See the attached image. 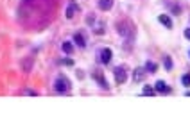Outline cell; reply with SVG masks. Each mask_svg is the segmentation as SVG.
<instances>
[{
	"mask_svg": "<svg viewBox=\"0 0 190 134\" xmlns=\"http://www.w3.org/2000/svg\"><path fill=\"white\" fill-rule=\"evenodd\" d=\"M154 90H156L158 93H169V91H170V88H169L163 81H158V82L154 84Z\"/></svg>",
	"mask_w": 190,
	"mask_h": 134,
	"instance_id": "cell-6",
	"label": "cell"
},
{
	"mask_svg": "<svg viewBox=\"0 0 190 134\" xmlns=\"http://www.w3.org/2000/svg\"><path fill=\"white\" fill-rule=\"evenodd\" d=\"M113 73H115L117 84H122V82L127 81V70H126V66H117V68L113 70Z\"/></svg>",
	"mask_w": 190,
	"mask_h": 134,
	"instance_id": "cell-3",
	"label": "cell"
},
{
	"mask_svg": "<svg viewBox=\"0 0 190 134\" xmlns=\"http://www.w3.org/2000/svg\"><path fill=\"white\" fill-rule=\"evenodd\" d=\"M185 38H187V39H190V27L185 30Z\"/></svg>",
	"mask_w": 190,
	"mask_h": 134,
	"instance_id": "cell-18",
	"label": "cell"
},
{
	"mask_svg": "<svg viewBox=\"0 0 190 134\" xmlns=\"http://www.w3.org/2000/svg\"><path fill=\"white\" fill-rule=\"evenodd\" d=\"M61 64H66V66H74V59H68V57H66V59H63V61H61Z\"/></svg>",
	"mask_w": 190,
	"mask_h": 134,
	"instance_id": "cell-17",
	"label": "cell"
},
{
	"mask_svg": "<svg viewBox=\"0 0 190 134\" xmlns=\"http://www.w3.org/2000/svg\"><path fill=\"white\" fill-rule=\"evenodd\" d=\"M145 70L147 72H153V73H154V72L158 70V64L153 63V61H147V63H145Z\"/></svg>",
	"mask_w": 190,
	"mask_h": 134,
	"instance_id": "cell-12",
	"label": "cell"
},
{
	"mask_svg": "<svg viewBox=\"0 0 190 134\" xmlns=\"http://www.w3.org/2000/svg\"><path fill=\"white\" fill-rule=\"evenodd\" d=\"M145 79V70L144 68H136L135 70V81H144Z\"/></svg>",
	"mask_w": 190,
	"mask_h": 134,
	"instance_id": "cell-10",
	"label": "cell"
},
{
	"mask_svg": "<svg viewBox=\"0 0 190 134\" xmlns=\"http://www.w3.org/2000/svg\"><path fill=\"white\" fill-rule=\"evenodd\" d=\"M111 57H113V52L110 49H102V52H101V63L108 64L111 61Z\"/></svg>",
	"mask_w": 190,
	"mask_h": 134,
	"instance_id": "cell-4",
	"label": "cell"
},
{
	"mask_svg": "<svg viewBox=\"0 0 190 134\" xmlns=\"http://www.w3.org/2000/svg\"><path fill=\"white\" fill-rule=\"evenodd\" d=\"M181 84L185 88H190V75H183L181 77Z\"/></svg>",
	"mask_w": 190,
	"mask_h": 134,
	"instance_id": "cell-14",
	"label": "cell"
},
{
	"mask_svg": "<svg viewBox=\"0 0 190 134\" xmlns=\"http://www.w3.org/2000/svg\"><path fill=\"white\" fill-rule=\"evenodd\" d=\"M93 81H97V82H99V84L102 86L104 90L108 88V82L104 81V77H102V72H101V70H95V72H93Z\"/></svg>",
	"mask_w": 190,
	"mask_h": 134,
	"instance_id": "cell-5",
	"label": "cell"
},
{
	"mask_svg": "<svg viewBox=\"0 0 190 134\" xmlns=\"http://www.w3.org/2000/svg\"><path fill=\"white\" fill-rule=\"evenodd\" d=\"M61 49H63V52H65V54H72L74 47H72V43H70V41H65L63 45H61Z\"/></svg>",
	"mask_w": 190,
	"mask_h": 134,
	"instance_id": "cell-11",
	"label": "cell"
},
{
	"mask_svg": "<svg viewBox=\"0 0 190 134\" xmlns=\"http://www.w3.org/2000/svg\"><path fill=\"white\" fill-rule=\"evenodd\" d=\"M88 23L92 25V29H93V32L95 34H99V36H102L104 32H106V27H104V23L97 16H93V14H90L88 16Z\"/></svg>",
	"mask_w": 190,
	"mask_h": 134,
	"instance_id": "cell-2",
	"label": "cell"
},
{
	"mask_svg": "<svg viewBox=\"0 0 190 134\" xmlns=\"http://www.w3.org/2000/svg\"><path fill=\"white\" fill-rule=\"evenodd\" d=\"M144 95H154V88H151V86H144Z\"/></svg>",
	"mask_w": 190,
	"mask_h": 134,
	"instance_id": "cell-15",
	"label": "cell"
},
{
	"mask_svg": "<svg viewBox=\"0 0 190 134\" xmlns=\"http://www.w3.org/2000/svg\"><path fill=\"white\" fill-rule=\"evenodd\" d=\"M70 88H72V84H70V81L66 77H63V75H59L58 79H56V82H54V90L58 93H66L70 91Z\"/></svg>",
	"mask_w": 190,
	"mask_h": 134,
	"instance_id": "cell-1",
	"label": "cell"
},
{
	"mask_svg": "<svg viewBox=\"0 0 190 134\" xmlns=\"http://www.w3.org/2000/svg\"><path fill=\"white\" fill-rule=\"evenodd\" d=\"M158 20H160V23H163L167 29H172V20L169 18L167 14H160V16H158Z\"/></svg>",
	"mask_w": 190,
	"mask_h": 134,
	"instance_id": "cell-9",
	"label": "cell"
},
{
	"mask_svg": "<svg viewBox=\"0 0 190 134\" xmlns=\"http://www.w3.org/2000/svg\"><path fill=\"white\" fill-rule=\"evenodd\" d=\"M66 18H72V16H74V6H68V7H66Z\"/></svg>",
	"mask_w": 190,
	"mask_h": 134,
	"instance_id": "cell-16",
	"label": "cell"
},
{
	"mask_svg": "<svg viewBox=\"0 0 190 134\" xmlns=\"http://www.w3.org/2000/svg\"><path fill=\"white\" fill-rule=\"evenodd\" d=\"M163 66H165V70H172V61H170V57H165V59H163Z\"/></svg>",
	"mask_w": 190,
	"mask_h": 134,
	"instance_id": "cell-13",
	"label": "cell"
},
{
	"mask_svg": "<svg viewBox=\"0 0 190 134\" xmlns=\"http://www.w3.org/2000/svg\"><path fill=\"white\" fill-rule=\"evenodd\" d=\"M113 7V0H99V9L101 11H110Z\"/></svg>",
	"mask_w": 190,
	"mask_h": 134,
	"instance_id": "cell-8",
	"label": "cell"
},
{
	"mask_svg": "<svg viewBox=\"0 0 190 134\" xmlns=\"http://www.w3.org/2000/svg\"><path fill=\"white\" fill-rule=\"evenodd\" d=\"M74 41H75V45L81 47V49H84V47H86V39H84V36L79 34V32H75V34H74Z\"/></svg>",
	"mask_w": 190,
	"mask_h": 134,
	"instance_id": "cell-7",
	"label": "cell"
}]
</instances>
